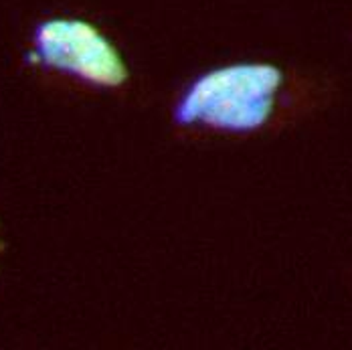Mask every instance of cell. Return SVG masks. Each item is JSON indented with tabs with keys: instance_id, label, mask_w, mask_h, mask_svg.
<instances>
[{
	"instance_id": "1",
	"label": "cell",
	"mask_w": 352,
	"mask_h": 350,
	"mask_svg": "<svg viewBox=\"0 0 352 350\" xmlns=\"http://www.w3.org/2000/svg\"><path fill=\"white\" fill-rule=\"evenodd\" d=\"M283 73L274 63L243 61L205 71L180 94L175 122L182 128L245 134L274 116Z\"/></svg>"
},
{
	"instance_id": "2",
	"label": "cell",
	"mask_w": 352,
	"mask_h": 350,
	"mask_svg": "<svg viewBox=\"0 0 352 350\" xmlns=\"http://www.w3.org/2000/svg\"><path fill=\"white\" fill-rule=\"evenodd\" d=\"M33 45L36 63L89 85L116 89L130 79L128 63L113 41L83 19H49L41 23Z\"/></svg>"
},
{
	"instance_id": "3",
	"label": "cell",
	"mask_w": 352,
	"mask_h": 350,
	"mask_svg": "<svg viewBox=\"0 0 352 350\" xmlns=\"http://www.w3.org/2000/svg\"><path fill=\"white\" fill-rule=\"evenodd\" d=\"M0 249H2V243H0Z\"/></svg>"
}]
</instances>
